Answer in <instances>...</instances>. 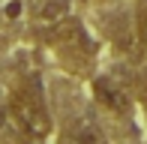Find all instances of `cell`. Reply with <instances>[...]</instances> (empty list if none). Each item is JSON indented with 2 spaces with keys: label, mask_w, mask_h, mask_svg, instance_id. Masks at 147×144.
<instances>
[{
  "label": "cell",
  "mask_w": 147,
  "mask_h": 144,
  "mask_svg": "<svg viewBox=\"0 0 147 144\" xmlns=\"http://www.w3.org/2000/svg\"><path fill=\"white\" fill-rule=\"evenodd\" d=\"M66 144H108V138L99 129V123L87 120V117H78L66 132Z\"/></svg>",
  "instance_id": "cell-5"
},
{
  "label": "cell",
  "mask_w": 147,
  "mask_h": 144,
  "mask_svg": "<svg viewBox=\"0 0 147 144\" xmlns=\"http://www.w3.org/2000/svg\"><path fill=\"white\" fill-rule=\"evenodd\" d=\"M48 42L54 45V51L63 57L66 63H75V66H87V63L96 57V39L87 30V24L81 18H66L63 24L48 36Z\"/></svg>",
  "instance_id": "cell-2"
},
{
  "label": "cell",
  "mask_w": 147,
  "mask_h": 144,
  "mask_svg": "<svg viewBox=\"0 0 147 144\" xmlns=\"http://www.w3.org/2000/svg\"><path fill=\"white\" fill-rule=\"evenodd\" d=\"M66 18H72V0H42V3L33 9L30 24H33L36 33H42L48 39Z\"/></svg>",
  "instance_id": "cell-4"
},
{
  "label": "cell",
  "mask_w": 147,
  "mask_h": 144,
  "mask_svg": "<svg viewBox=\"0 0 147 144\" xmlns=\"http://www.w3.org/2000/svg\"><path fill=\"white\" fill-rule=\"evenodd\" d=\"M90 90H93V99L105 111H111L114 117H126L132 111V105H135V96L129 93V87H126L120 78L105 75V72L90 81Z\"/></svg>",
  "instance_id": "cell-3"
},
{
  "label": "cell",
  "mask_w": 147,
  "mask_h": 144,
  "mask_svg": "<svg viewBox=\"0 0 147 144\" xmlns=\"http://www.w3.org/2000/svg\"><path fill=\"white\" fill-rule=\"evenodd\" d=\"M138 3H141V0H138Z\"/></svg>",
  "instance_id": "cell-7"
},
{
  "label": "cell",
  "mask_w": 147,
  "mask_h": 144,
  "mask_svg": "<svg viewBox=\"0 0 147 144\" xmlns=\"http://www.w3.org/2000/svg\"><path fill=\"white\" fill-rule=\"evenodd\" d=\"M9 117H12V126L30 141H45L54 129L51 123V114L30 90H12L9 96Z\"/></svg>",
  "instance_id": "cell-1"
},
{
  "label": "cell",
  "mask_w": 147,
  "mask_h": 144,
  "mask_svg": "<svg viewBox=\"0 0 147 144\" xmlns=\"http://www.w3.org/2000/svg\"><path fill=\"white\" fill-rule=\"evenodd\" d=\"M132 21H135V33H138V39H141V48H147V0L138 3Z\"/></svg>",
  "instance_id": "cell-6"
}]
</instances>
